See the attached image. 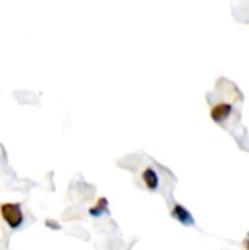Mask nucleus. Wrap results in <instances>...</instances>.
Wrapping results in <instances>:
<instances>
[{
    "mask_svg": "<svg viewBox=\"0 0 249 250\" xmlns=\"http://www.w3.org/2000/svg\"><path fill=\"white\" fill-rule=\"evenodd\" d=\"M0 215L10 229H19L23 223V212L21 204L6 202L0 205Z\"/></svg>",
    "mask_w": 249,
    "mask_h": 250,
    "instance_id": "1",
    "label": "nucleus"
},
{
    "mask_svg": "<svg viewBox=\"0 0 249 250\" xmlns=\"http://www.w3.org/2000/svg\"><path fill=\"white\" fill-rule=\"evenodd\" d=\"M172 217L175 218V220H178L181 224H183V226H194L195 224V220H194V217L191 215V212L183 207V205H181V204H176L175 207H173V209H172Z\"/></svg>",
    "mask_w": 249,
    "mask_h": 250,
    "instance_id": "2",
    "label": "nucleus"
},
{
    "mask_svg": "<svg viewBox=\"0 0 249 250\" xmlns=\"http://www.w3.org/2000/svg\"><path fill=\"white\" fill-rule=\"evenodd\" d=\"M232 110H233L232 104H227V103L217 104V105H214L211 108V119L214 122H217V123H222V122H225L230 116Z\"/></svg>",
    "mask_w": 249,
    "mask_h": 250,
    "instance_id": "3",
    "label": "nucleus"
},
{
    "mask_svg": "<svg viewBox=\"0 0 249 250\" xmlns=\"http://www.w3.org/2000/svg\"><path fill=\"white\" fill-rule=\"evenodd\" d=\"M142 180L150 190H156L158 188V176H157L156 170L151 167H147L142 171Z\"/></svg>",
    "mask_w": 249,
    "mask_h": 250,
    "instance_id": "4",
    "label": "nucleus"
},
{
    "mask_svg": "<svg viewBox=\"0 0 249 250\" xmlns=\"http://www.w3.org/2000/svg\"><path fill=\"white\" fill-rule=\"evenodd\" d=\"M107 211H109V201L106 198H98L95 205L90 208V215L91 217H100Z\"/></svg>",
    "mask_w": 249,
    "mask_h": 250,
    "instance_id": "5",
    "label": "nucleus"
},
{
    "mask_svg": "<svg viewBox=\"0 0 249 250\" xmlns=\"http://www.w3.org/2000/svg\"><path fill=\"white\" fill-rule=\"evenodd\" d=\"M45 227H50L53 230H60V224H57V221H54V220H47Z\"/></svg>",
    "mask_w": 249,
    "mask_h": 250,
    "instance_id": "6",
    "label": "nucleus"
},
{
    "mask_svg": "<svg viewBox=\"0 0 249 250\" xmlns=\"http://www.w3.org/2000/svg\"><path fill=\"white\" fill-rule=\"evenodd\" d=\"M247 248H248V249H249V242H248V243H247Z\"/></svg>",
    "mask_w": 249,
    "mask_h": 250,
    "instance_id": "7",
    "label": "nucleus"
}]
</instances>
